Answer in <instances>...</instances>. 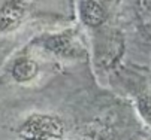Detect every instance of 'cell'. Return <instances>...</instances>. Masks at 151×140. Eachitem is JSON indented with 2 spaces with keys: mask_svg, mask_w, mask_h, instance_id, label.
<instances>
[{
  "mask_svg": "<svg viewBox=\"0 0 151 140\" xmlns=\"http://www.w3.org/2000/svg\"><path fill=\"white\" fill-rule=\"evenodd\" d=\"M32 42L44 54H51L52 57H58L61 60L81 58L85 52L73 30H63L55 33L45 31L33 37Z\"/></svg>",
  "mask_w": 151,
  "mask_h": 140,
  "instance_id": "cell-4",
  "label": "cell"
},
{
  "mask_svg": "<svg viewBox=\"0 0 151 140\" xmlns=\"http://www.w3.org/2000/svg\"><path fill=\"white\" fill-rule=\"evenodd\" d=\"M37 49L30 42L18 54H14L3 73L0 75L5 81L18 85L29 87L40 82L44 79V69H42V55H37Z\"/></svg>",
  "mask_w": 151,
  "mask_h": 140,
  "instance_id": "cell-3",
  "label": "cell"
},
{
  "mask_svg": "<svg viewBox=\"0 0 151 140\" xmlns=\"http://www.w3.org/2000/svg\"><path fill=\"white\" fill-rule=\"evenodd\" d=\"M112 0H78L79 19L91 30L100 28L109 16Z\"/></svg>",
  "mask_w": 151,
  "mask_h": 140,
  "instance_id": "cell-5",
  "label": "cell"
},
{
  "mask_svg": "<svg viewBox=\"0 0 151 140\" xmlns=\"http://www.w3.org/2000/svg\"><path fill=\"white\" fill-rule=\"evenodd\" d=\"M42 81L18 87L0 76V140H129L123 104L85 103L55 79Z\"/></svg>",
  "mask_w": 151,
  "mask_h": 140,
  "instance_id": "cell-1",
  "label": "cell"
},
{
  "mask_svg": "<svg viewBox=\"0 0 151 140\" xmlns=\"http://www.w3.org/2000/svg\"><path fill=\"white\" fill-rule=\"evenodd\" d=\"M135 109L142 122L151 130V88L148 87H138L133 92Z\"/></svg>",
  "mask_w": 151,
  "mask_h": 140,
  "instance_id": "cell-6",
  "label": "cell"
},
{
  "mask_svg": "<svg viewBox=\"0 0 151 140\" xmlns=\"http://www.w3.org/2000/svg\"><path fill=\"white\" fill-rule=\"evenodd\" d=\"M139 3H141V6H142L145 11L151 12V0H139Z\"/></svg>",
  "mask_w": 151,
  "mask_h": 140,
  "instance_id": "cell-7",
  "label": "cell"
},
{
  "mask_svg": "<svg viewBox=\"0 0 151 140\" xmlns=\"http://www.w3.org/2000/svg\"><path fill=\"white\" fill-rule=\"evenodd\" d=\"M55 0H0V45L35 30L36 23L55 18Z\"/></svg>",
  "mask_w": 151,
  "mask_h": 140,
  "instance_id": "cell-2",
  "label": "cell"
}]
</instances>
